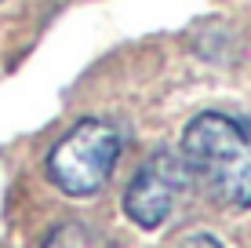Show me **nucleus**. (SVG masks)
I'll return each instance as SVG.
<instances>
[{
	"instance_id": "1",
	"label": "nucleus",
	"mask_w": 251,
	"mask_h": 248,
	"mask_svg": "<svg viewBox=\"0 0 251 248\" xmlns=\"http://www.w3.org/2000/svg\"><path fill=\"white\" fill-rule=\"evenodd\" d=\"M189 179L226 208H251V117L201 110L178 139Z\"/></svg>"
},
{
	"instance_id": "2",
	"label": "nucleus",
	"mask_w": 251,
	"mask_h": 248,
	"mask_svg": "<svg viewBox=\"0 0 251 248\" xmlns=\"http://www.w3.org/2000/svg\"><path fill=\"white\" fill-rule=\"evenodd\" d=\"M120 153H124V132L106 117H84L48 150L44 175L58 193L84 201L102 193Z\"/></svg>"
},
{
	"instance_id": "3",
	"label": "nucleus",
	"mask_w": 251,
	"mask_h": 248,
	"mask_svg": "<svg viewBox=\"0 0 251 248\" xmlns=\"http://www.w3.org/2000/svg\"><path fill=\"white\" fill-rule=\"evenodd\" d=\"M189 186V172L182 157L171 150H157L153 157H146L138 165L124 190V216L131 219L138 230H157L168 223V216L175 212V201Z\"/></svg>"
},
{
	"instance_id": "4",
	"label": "nucleus",
	"mask_w": 251,
	"mask_h": 248,
	"mask_svg": "<svg viewBox=\"0 0 251 248\" xmlns=\"http://www.w3.org/2000/svg\"><path fill=\"white\" fill-rule=\"evenodd\" d=\"M40 248H113V241L88 219H62L44 234Z\"/></svg>"
},
{
	"instance_id": "5",
	"label": "nucleus",
	"mask_w": 251,
	"mask_h": 248,
	"mask_svg": "<svg viewBox=\"0 0 251 248\" xmlns=\"http://www.w3.org/2000/svg\"><path fill=\"white\" fill-rule=\"evenodd\" d=\"M178 248H222L219 237H211V234H189Z\"/></svg>"
},
{
	"instance_id": "6",
	"label": "nucleus",
	"mask_w": 251,
	"mask_h": 248,
	"mask_svg": "<svg viewBox=\"0 0 251 248\" xmlns=\"http://www.w3.org/2000/svg\"><path fill=\"white\" fill-rule=\"evenodd\" d=\"M0 4H4V0H0Z\"/></svg>"
}]
</instances>
